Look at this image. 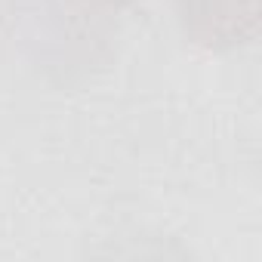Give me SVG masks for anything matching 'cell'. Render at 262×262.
Returning <instances> with one entry per match:
<instances>
[{"label": "cell", "instance_id": "6da1fadb", "mask_svg": "<svg viewBox=\"0 0 262 262\" xmlns=\"http://www.w3.org/2000/svg\"><path fill=\"white\" fill-rule=\"evenodd\" d=\"M105 13L93 0H13V37L37 74L68 86L111 59Z\"/></svg>", "mask_w": 262, "mask_h": 262}, {"label": "cell", "instance_id": "7a4b0ae2", "mask_svg": "<svg viewBox=\"0 0 262 262\" xmlns=\"http://www.w3.org/2000/svg\"><path fill=\"white\" fill-rule=\"evenodd\" d=\"M182 37L207 53H231L259 37L262 0H173Z\"/></svg>", "mask_w": 262, "mask_h": 262}, {"label": "cell", "instance_id": "3957f363", "mask_svg": "<svg viewBox=\"0 0 262 262\" xmlns=\"http://www.w3.org/2000/svg\"><path fill=\"white\" fill-rule=\"evenodd\" d=\"M93 4L102 10H126V7H136L139 0H93Z\"/></svg>", "mask_w": 262, "mask_h": 262}]
</instances>
